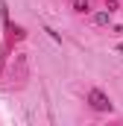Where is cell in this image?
<instances>
[{"label": "cell", "instance_id": "7a4b0ae2", "mask_svg": "<svg viewBox=\"0 0 123 126\" xmlns=\"http://www.w3.org/2000/svg\"><path fill=\"white\" fill-rule=\"evenodd\" d=\"M76 9L79 12H88V0H76Z\"/></svg>", "mask_w": 123, "mask_h": 126}, {"label": "cell", "instance_id": "6da1fadb", "mask_svg": "<svg viewBox=\"0 0 123 126\" xmlns=\"http://www.w3.org/2000/svg\"><path fill=\"white\" fill-rule=\"evenodd\" d=\"M88 100H91V106L97 109V111H108V109H111V100L103 94V91H91V94H88Z\"/></svg>", "mask_w": 123, "mask_h": 126}]
</instances>
